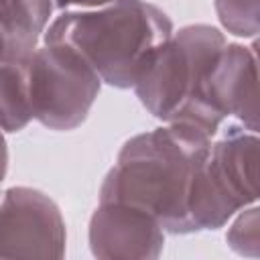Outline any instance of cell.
<instances>
[{
  "instance_id": "6da1fadb",
  "label": "cell",
  "mask_w": 260,
  "mask_h": 260,
  "mask_svg": "<svg viewBox=\"0 0 260 260\" xmlns=\"http://www.w3.org/2000/svg\"><path fill=\"white\" fill-rule=\"evenodd\" d=\"M211 136L169 122L124 142L102 181L100 201H122L152 213L169 234H193L187 197L193 173L205 158Z\"/></svg>"
},
{
  "instance_id": "7a4b0ae2",
  "label": "cell",
  "mask_w": 260,
  "mask_h": 260,
  "mask_svg": "<svg viewBox=\"0 0 260 260\" xmlns=\"http://www.w3.org/2000/svg\"><path fill=\"white\" fill-rule=\"evenodd\" d=\"M173 35V20L146 0H112L87 10H65L45 30V43L67 45L102 83L130 89L148 55Z\"/></svg>"
},
{
  "instance_id": "3957f363",
  "label": "cell",
  "mask_w": 260,
  "mask_h": 260,
  "mask_svg": "<svg viewBox=\"0 0 260 260\" xmlns=\"http://www.w3.org/2000/svg\"><path fill=\"white\" fill-rule=\"evenodd\" d=\"M225 45V37L211 24H187L160 43L134 79V93L156 120L181 122L217 134L223 118L203 98V77Z\"/></svg>"
},
{
  "instance_id": "277c9868",
  "label": "cell",
  "mask_w": 260,
  "mask_h": 260,
  "mask_svg": "<svg viewBox=\"0 0 260 260\" xmlns=\"http://www.w3.org/2000/svg\"><path fill=\"white\" fill-rule=\"evenodd\" d=\"M258 136L240 124H230L197 165L187 209L195 232L219 230L240 209L258 199Z\"/></svg>"
},
{
  "instance_id": "5b68a950",
  "label": "cell",
  "mask_w": 260,
  "mask_h": 260,
  "mask_svg": "<svg viewBox=\"0 0 260 260\" xmlns=\"http://www.w3.org/2000/svg\"><path fill=\"white\" fill-rule=\"evenodd\" d=\"M102 79L71 47L45 43L28 59V100L37 122L67 132L81 126L100 93Z\"/></svg>"
},
{
  "instance_id": "8992f818",
  "label": "cell",
  "mask_w": 260,
  "mask_h": 260,
  "mask_svg": "<svg viewBox=\"0 0 260 260\" xmlns=\"http://www.w3.org/2000/svg\"><path fill=\"white\" fill-rule=\"evenodd\" d=\"M67 230L59 205L32 187H10L0 199V258L65 256Z\"/></svg>"
},
{
  "instance_id": "52a82bcc",
  "label": "cell",
  "mask_w": 260,
  "mask_h": 260,
  "mask_svg": "<svg viewBox=\"0 0 260 260\" xmlns=\"http://www.w3.org/2000/svg\"><path fill=\"white\" fill-rule=\"evenodd\" d=\"M89 250L102 260H154L165 248L158 219L130 203L100 201L89 217Z\"/></svg>"
},
{
  "instance_id": "ba28073f",
  "label": "cell",
  "mask_w": 260,
  "mask_h": 260,
  "mask_svg": "<svg viewBox=\"0 0 260 260\" xmlns=\"http://www.w3.org/2000/svg\"><path fill=\"white\" fill-rule=\"evenodd\" d=\"M203 98L221 116H236L258 132V61L256 49L225 43L203 77Z\"/></svg>"
},
{
  "instance_id": "9c48e42d",
  "label": "cell",
  "mask_w": 260,
  "mask_h": 260,
  "mask_svg": "<svg viewBox=\"0 0 260 260\" xmlns=\"http://www.w3.org/2000/svg\"><path fill=\"white\" fill-rule=\"evenodd\" d=\"M55 0H10L0 16L6 57L28 59L45 35Z\"/></svg>"
},
{
  "instance_id": "30bf717a",
  "label": "cell",
  "mask_w": 260,
  "mask_h": 260,
  "mask_svg": "<svg viewBox=\"0 0 260 260\" xmlns=\"http://www.w3.org/2000/svg\"><path fill=\"white\" fill-rule=\"evenodd\" d=\"M28 59H0V128L4 132H20L32 120L28 100Z\"/></svg>"
},
{
  "instance_id": "8fae6325",
  "label": "cell",
  "mask_w": 260,
  "mask_h": 260,
  "mask_svg": "<svg viewBox=\"0 0 260 260\" xmlns=\"http://www.w3.org/2000/svg\"><path fill=\"white\" fill-rule=\"evenodd\" d=\"M221 26L244 39H254L260 30V0H215Z\"/></svg>"
},
{
  "instance_id": "7c38bea8",
  "label": "cell",
  "mask_w": 260,
  "mask_h": 260,
  "mask_svg": "<svg viewBox=\"0 0 260 260\" xmlns=\"http://www.w3.org/2000/svg\"><path fill=\"white\" fill-rule=\"evenodd\" d=\"M260 209L252 203L244 207V211L234 219L225 234L228 246L248 258H258L260 256Z\"/></svg>"
},
{
  "instance_id": "4fadbf2b",
  "label": "cell",
  "mask_w": 260,
  "mask_h": 260,
  "mask_svg": "<svg viewBox=\"0 0 260 260\" xmlns=\"http://www.w3.org/2000/svg\"><path fill=\"white\" fill-rule=\"evenodd\" d=\"M112 0H55L57 8H69V6H79V8H98L104 4H110Z\"/></svg>"
},
{
  "instance_id": "5bb4252c",
  "label": "cell",
  "mask_w": 260,
  "mask_h": 260,
  "mask_svg": "<svg viewBox=\"0 0 260 260\" xmlns=\"http://www.w3.org/2000/svg\"><path fill=\"white\" fill-rule=\"evenodd\" d=\"M6 171H8V146H6L4 130L0 128V183L6 177Z\"/></svg>"
},
{
  "instance_id": "9a60e30c",
  "label": "cell",
  "mask_w": 260,
  "mask_h": 260,
  "mask_svg": "<svg viewBox=\"0 0 260 260\" xmlns=\"http://www.w3.org/2000/svg\"><path fill=\"white\" fill-rule=\"evenodd\" d=\"M6 57V47H4V39H2V32H0V59Z\"/></svg>"
},
{
  "instance_id": "2e32d148",
  "label": "cell",
  "mask_w": 260,
  "mask_h": 260,
  "mask_svg": "<svg viewBox=\"0 0 260 260\" xmlns=\"http://www.w3.org/2000/svg\"><path fill=\"white\" fill-rule=\"evenodd\" d=\"M8 2H10V0H0V16H2V12L6 10V6H8Z\"/></svg>"
}]
</instances>
